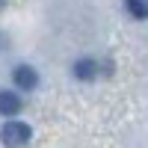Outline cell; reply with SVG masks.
<instances>
[{
	"label": "cell",
	"instance_id": "cell-1",
	"mask_svg": "<svg viewBox=\"0 0 148 148\" xmlns=\"http://www.w3.org/2000/svg\"><path fill=\"white\" fill-rule=\"evenodd\" d=\"M33 136L30 125H24V121H6L3 130H0V139H3V145H27Z\"/></svg>",
	"mask_w": 148,
	"mask_h": 148
},
{
	"label": "cell",
	"instance_id": "cell-2",
	"mask_svg": "<svg viewBox=\"0 0 148 148\" xmlns=\"http://www.w3.org/2000/svg\"><path fill=\"white\" fill-rule=\"evenodd\" d=\"M12 80H15L18 89H36V83H39V74H36L30 65H18L12 71Z\"/></svg>",
	"mask_w": 148,
	"mask_h": 148
},
{
	"label": "cell",
	"instance_id": "cell-3",
	"mask_svg": "<svg viewBox=\"0 0 148 148\" xmlns=\"http://www.w3.org/2000/svg\"><path fill=\"white\" fill-rule=\"evenodd\" d=\"M21 110V98L15 92H0V116H15Z\"/></svg>",
	"mask_w": 148,
	"mask_h": 148
},
{
	"label": "cell",
	"instance_id": "cell-4",
	"mask_svg": "<svg viewBox=\"0 0 148 148\" xmlns=\"http://www.w3.org/2000/svg\"><path fill=\"white\" fill-rule=\"evenodd\" d=\"M125 3H127V12H130V15L133 18H148V0H125Z\"/></svg>",
	"mask_w": 148,
	"mask_h": 148
},
{
	"label": "cell",
	"instance_id": "cell-5",
	"mask_svg": "<svg viewBox=\"0 0 148 148\" xmlns=\"http://www.w3.org/2000/svg\"><path fill=\"white\" fill-rule=\"evenodd\" d=\"M95 62H92V59H80V62H77V68H74V74H77V77L80 80H92L95 77Z\"/></svg>",
	"mask_w": 148,
	"mask_h": 148
},
{
	"label": "cell",
	"instance_id": "cell-6",
	"mask_svg": "<svg viewBox=\"0 0 148 148\" xmlns=\"http://www.w3.org/2000/svg\"><path fill=\"white\" fill-rule=\"evenodd\" d=\"M3 6H6V0H0V9H3Z\"/></svg>",
	"mask_w": 148,
	"mask_h": 148
}]
</instances>
